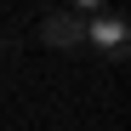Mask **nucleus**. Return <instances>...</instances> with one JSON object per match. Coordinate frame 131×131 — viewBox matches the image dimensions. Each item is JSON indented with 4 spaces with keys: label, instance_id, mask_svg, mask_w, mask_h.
<instances>
[{
    "label": "nucleus",
    "instance_id": "1",
    "mask_svg": "<svg viewBox=\"0 0 131 131\" xmlns=\"http://www.w3.org/2000/svg\"><path fill=\"white\" fill-rule=\"evenodd\" d=\"M85 46H97L103 57H125L131 46V23L120 12H97V17H85Z\"/></svg>",
    "mask_w": 131,
    "mask_h": 131
},
{
    "label": "nucleus",
    "instance_id": "2",
    "mask_svg": "<svg viewBox=\"0 0 131 131\" xmlns=\"http://www.w3.org/2000/svg\"><path fill=\"white\" fill-rule=\"evenodd\" d=\"M40 40L57 46V51H74V46H85V17H80V12H46Z\"/></svg>",
    "mask_w": 131,
    "mask_h": 131
},
{
    "label": "nucleus",
    "instance_id": "3",
    "mask_svg": "<svg viewBox=\"0 0 131 131\" xmlns=\"http://www.w3.org/2000/svg\"><path fill=\"white\" fill-rule=\"evenodd\" d=\"M74 12L85 17V12H103V0H74Z\"/></svg>",
    "mask_w": 131,
    "mask_h": 131
},
{
    "label": "nucleus",
    "instance_id": "4",
    "mask_svg": "<svg viewBox=\"0 0 131 131\" xmlns=\"http://www.w3.org/2000/svg\"><path fill=\"white\" fill-rule=\"evenodd\" d=\"M0 57H6V40H0Z\"/></svg>",
    "mask_w": 131,
    "mask_h": 131
}]
</instances>
